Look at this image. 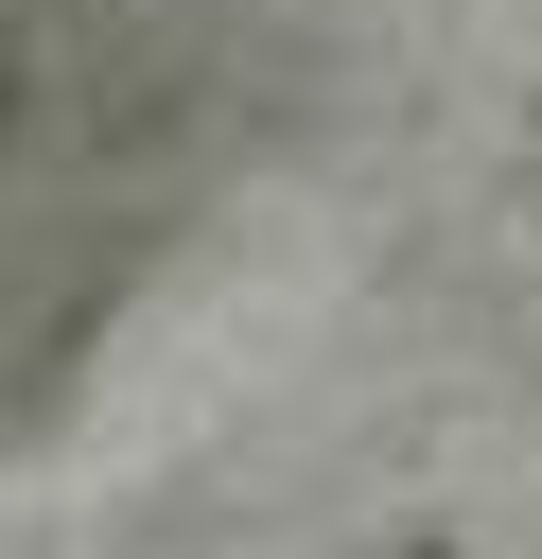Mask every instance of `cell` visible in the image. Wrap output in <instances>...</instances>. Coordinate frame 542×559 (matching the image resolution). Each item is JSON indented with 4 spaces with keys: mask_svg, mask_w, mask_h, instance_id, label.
I'll use <instances>...</instances> for the list:
<instances>
[{
    "mask_svg": "<svg viewBox=\"0 0 542 559\" xmlns=\"http://www.w3.org/2000/svg\"><path fill=\"white\" fill-rule=\"evenodd\" d=\"M420 559H437V542H420Z\"/></svg>",
    "mask_w": 542,
    "mask_h": 559,
    "instance_id": "6da1fadb",
    "label": "cell"
}]
</instances>
